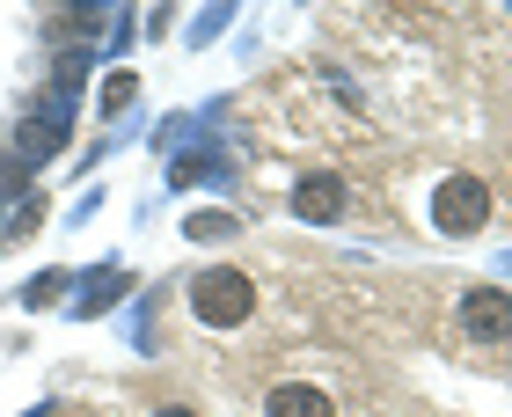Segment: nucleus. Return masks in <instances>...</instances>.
<instances>
[{
	"instance_id": "nucleus-1",
	"label": "nucleus",
	"mask_w": 512,
	"mask_h": 417,
	"mask_svg": "<svg viewBox=\"0 0 512 417\" xmlns=\"http://www.w3.org/2000/svg\"><path fill=\"white\" fill-rule=\"evenodd\" d=\"M191 308H198V322H213V330H235V322H249V308H256V286L242 271H198V286H191Z\"/></svg>"
},
{
	"instance_id": "nucleus-2",
	"label": "nucleus",
	"mask_w": 512,
	"mask_h": 417,
	"mask_svg": "<svg viewBox=\"0 0 512 417\" xmlns=\"http://www.w3.org/2000/svg\"><path fill=\"white\" fill-rule=\"evenodd\" d=\"M432 220L447 227V235H476L483 220H491V191H483V176H447L432 198Z\"/></svg>"
},
{
	"instance_id": "nucleus-3",
	"label": "nucleus",
	"mask_w": 512,
	"mask_h": 417,
	"mask_svg": "<svg viewBox=\"0 0 512 417\" xmlns=\"http://www.w3.org/2000/svg\"><path fill=\"white\" fill-rule=\"evenodd\" d=\"M461 330H469L476 344H505L512 337V293H498V286L461 293Z\"/></svg>"
},
{
	"instance_id": "nucleus-4",
	"label": "nucleus",
	"mask_w": 512,
	"mask_h": 417,
	"mask_svg": "<svg viewBox=\"0 0 512 417\" xmlns=\"http://www.w3.org/2000/svg\"><path fill=\"white\" fill-rule=\"evenodd\" d=\"M293 213H300V220H337V213H344V183H337V176H300Z\"/></svg>"
},
{
	"instance_id": "nucleus-5",
	"label": "nucleus",
	"mask_w": 512,
	"mask_h": 417,
	"mask_svg": "<svg viewBox=\"0 0 512 417\" xmlns=\"http://www.w3.org/2000/svg\"><path fill=\"white\" fill-rule=\"evenodd\" d=\"M271 417H330V396L308 381H286V388H271Z\"/></svg>"
},
{
	"instance_id": "nucleus-6",
	"label": "nucleus",
	"mask_w": 512,
	"mask_h": 417,
	"mask_svg": "<svg viewBox=\"0 0 512 417\" xmlns=\"http://www.w3.org/2000/svg\"><path fill=\"white\" fill-rule=\"evenodd\" d=\"M52 154H59V110L22 125V161H52Z\"/></svg>"
},
{
	"instance_id": "nucleus-7",
	"label": "nucleus",
	"mask_w": 512,
	"mask_h": 417,
	"mask_svg": "<svg viewBox=\"0 0 512 417\" xmlns=\"http://www.w3.org/2000/svg\"><path fill=\"white\" fill-rule=\"evenodd\" d=\"M213 235H235V220H227V213H198L191 220V242H213Z\"/></svg>"
},
{
	"instance_id": "nucleus-8",
	"label": "nucleus",
	"mask_w": 512,
	"mask_h": 417,
	"mask_svg": "<svg viewBox=\"0 0 512 417\" xmlns=\"http://www.w3.org/2000/svg\"><path fill=\"white\" fill-rule=\"evenodd\" d=\"M132 96H139V81H132V74H110V88H103V110H125Z\"/></svg>"
},
{
	"instance_id": "nucleus-9",
	"label": "nucleus",
	"mask_w": 512,
	"mask_h": 417,
	"mask_svg": "<svg viewBox=\"0 0 512 417\" xmlns=\"http://www.w3.org/2000/svg\"><path fill=\"white\" fill-rule=\"evenodd\" d=\"M154 417H198V410H154Z\"/></svg>"
}]
</instances>
